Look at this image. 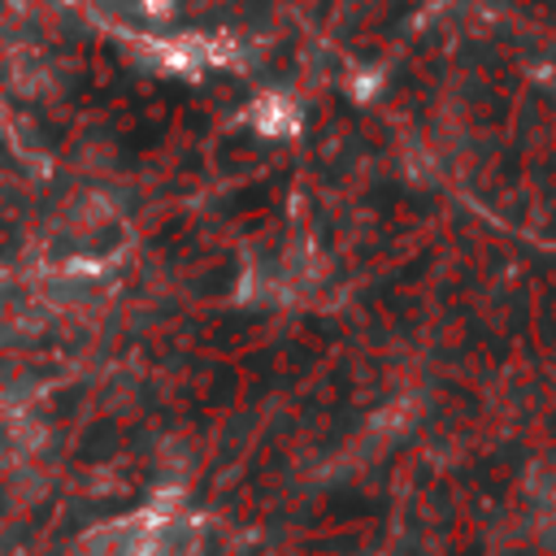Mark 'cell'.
<instances>
[{"label": "cell", "mask_w": 556, "mask_h": 556, "mask_svg": "<svg viewBox=\"0 0 556 556\" xmlns=\"http://www.w3.org/2000/svg\"><path fill=\"white\" fill-rule=\"evenodd\" d=\"M143 4H148V9H152V13H165V9H169V4H174V0H143Z\"/></svg>", "instance_id": "cell-2"}, {"label": "cell", "mask_w": 556, "mask_h": 556, "mask_svg": "<svg viewBox=\"0 0 556 556\" xmlns=\"http://www.w3.org/2000/svg\"><path fill=\"white\" fill-rule=\"evenodd\" d=\"M248 117H252V126H256L261 135H291V130H295V104H291L287 96H278V91L261 96Z\"/></svg>", "instance_id": "cell-1"}]
</instances>
